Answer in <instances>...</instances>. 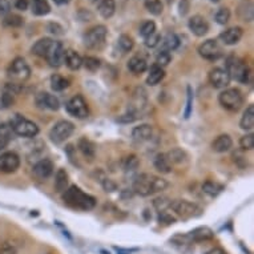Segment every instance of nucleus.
<instances>
[{
	"label": "nucleus",
	"mask_w": 254,
	"mask_h": 254,
	"mask_svg": "<svg viewBox=\"0 0 254 254\" xmlns=\"http://www.w3.org/2000/svg\"><path fill=\"white\" fill-rule=\"evenodd\" d=\"M31 8L36 16H45L51 12V5H49L48 0H32Z\"/></svg>",
	"instance_id": "obj_30"
},
{
	"label": "nucleus",
	"mask_w": 254,
	"mask_h": 254,
	"mask_svg": "<svg viewBox=\"0 0 254 254\" xmlns=\"http://www.w3.org/2000/svg\"><path fill=\"white\" fill-rule=\"evenodd\" d=\"M205 254H226L225 253V250L222 248H213V249L208 250Z\"/></svg>",
	"instance_id": "obj_55"
},
{
	"label": "nucleus",
	"mask_w": 254,
	"mask_h": 254,
	"mask_svg": "<svg viewBox=\"0 0 254 254\" xmlns=\"http://www.w3.org/2000/svg\"><path fill=\"white\" fill-rule=\"evenodd\" d=\"M92 1H93V3H96V1H97V0H92Z\"/></svg>",
	"instance_id": "obj_58"
},
{
	"label": "nucleus",
	"mask_w": 254,
	"mask_h": 254,
	"mask_svg": "<svg viewBox=\"0 0 254 254\" xmlns=\"http://www.w3.org/2000/svg\"><path fill=\"white\" fill-rule=\"evenodd\" d=\"M35 101L39 108H44V109L57 110L60 108L59 99L55 95H51L48 92H40L39 95H36Z\"/></svg>",
	"instance_id": "obj_16"
},
{
	"label": "nucleus",
	"mask_w": 254,
	"mask_h": 254,
	"mask_svg": "<svg viewBox=\"0 0 254 254\" xmlns=\"http://www.w3.org/2000/svg\"><path fill=\"white\" fill-rule=\"evenodd\" d=\"M164 77H165V71H164V68L158 66H153L150 68V71H149L148 77H146V84L150 85V87H154L158 83H161Z\"/></svg>",
	"instance_id": "obj_27"
},
{
	"label": "nucleus",
	"mask_w": 254,
	"mask_h": 254,
	"mask_svg": "<svg viewBox=\"0 0 254 254\" xmlns=\"http://www.w3.org/2000/svg\"><path fill=\"white\" fill-rule=\"evenodd\" d=\"M145 8L148 9V12H150L154 16L161 15L164 11V4L161 0H145Z\"/></svg>",
	"instance_id": "obj_38"
},
{
	"label": "nucleus",
	"mask_w": 254,
	"mask_h": 254,
	"mask_svg": "<svg viewBox=\"0 0 254 254\" xmlns=\"http://www.w3.org/2000/svg\"><path fill=\"white\" fill-rule=\"evenodd\" d=\"M133 45H135V41H133V39H132L129 35H121L118 37V47H120V49H121L123 52H129V51H132Z\"/></svg>",
	"instance_id": "obj_40"
},
{
	"label": "nucleus",
	"mask_w": 254,
	"mask_h": 254,
	"mask_svg": "<svg viewBox=\"0 0 254 254\" xmlns=\"http://www.w3.org/2000/svg\"><path fill=\"white\" fill-rule=\"evenodd\" d=\"M186 237L193 242H201L212 240L215 237V233L208 226H200V228H196L194 230H192Z\"/></svg>",
	"instance_id": "obj_19"
},
{
	"label": "nucleus",
	"mask_w": 254,
	"mask_h": 254,
	"mask_svg": "<svg viewBox=\"0 0 254 254\" xmlns=\"http://www.w3.org/2000/svg\"><path fill=\"white\" fill-rule=\"evenodd\" d=\"M12 129L9 127V124H0V149L5 148L8 143L12 139Z\"/></svg>",
	"instance_id": "obj_35"
},
{
	"label": "nucleus",
	"mask_w": 254,
	"mask_h": 254,
	"mask_svg": "<svg viewBox=\"0 0 254 254\" xmlns=\"http://www.w3.org/2000/svg\"><path fill=\"white\" fill-rule=\"evenodd\" d=\"M168 185H169L168 181L162 177L149 175V173H143L133 182V192L139 196H143V197H148L150 194L165 190Z\"/></svg>",
	"instance_id": "obj_1"
},
{
	"label": "nucleus",
	"mask_w": 254,
	"mask_h": 254,
	"mask_svg": "<svg viewBox=\"0 0 254 254\" xmlns=\"http://www.w3.org/2000/svg\"><path fill=\"white\" fill-rule=\"evenodd\" d=\"M34 173L40 180H47L53 173V162L49 158H43L34 165Z\"/></svg>",
	"instance_id": "obj_18"
},
{
	"label": "nucleus",
	"mask_w": 254,
	"mask_h": 254,
	"mask_svg": "<svg viewBox=\"0 0 254 254\" xmlns=\"http://www.w3.org/2000/svg\"><path fill=\"white\" fill-rule=\"evenodd\" d=\"M96 5L99 13L104 19H110L114 15V9H116L114 0H97Z\"/></svg>",
	"instance_id": "obj_24"
},
{
	"label": "nucleus",
	"mask_w": 254,
	"mask_h": 254,
	"mask_svg": "<svg viewBox=\"0 0 254 254\" xmlns=\"http://www.w3.org/2000/svg\"><path fill=\"white\" fill-rule=\"evenodd\" d=\"M202 190L209 194L212 197L217 196L221 190H222V185L217 184V182H213V181H206L205 184L202 185Z\"/></svg>",
	"instance_id": "obj_39"
},
{
	"label": "nucleus",
	"mask_w": 254,
	"mask_h": 254,
	"mask_svg": "<svg viewBox=\"0 0 254 254\" xmlns=\"http://www.w3.org/2000/svg\"><path fill=\"white\" fill-rule=\"evenodd\" d=\"M160 41H161V36H160V34H157V32H154V34H152V35L148 36V37H145V45H146L148 48H154V47H157L158 44H160Z\"/></svg>",
	"instance_id": "obj_48"
},
{
	"label": "nucleus",
	"mask_w": 254,
	"mask_h": 254,
	"mask_svg": "<svg viewBox=\"0 0 254 254\" xmlns=\"http://www.w3.org/2000/svg\"><path fill=\"white\" fill-rule=\"evenodd\" d=\"M165 156L171 165H181L188 160V154L181 148H173L168 153H165Z\"/></svg>",
	"instance_id": "obj_25"
},
{
	"label": "nucleus",
	"mask_w": 254,
	"mask_h": 254,
	"mask_svg": "<svg viewBox=\"0 0 254 254\" xmlns=\"http://www.w3.org/2000/svg\"><path fill=\"white\" fill-rule=\"evenodd\" d=\"M169 209H172L176 215L184 219L192 218V217H196V216L200 215V208L196 204L186 201V200H175V201H171Z\"/></svg>",
	"instance_id": "obj_9"
},
{
	"label": "nucleus",
	"mask_w": 254,
	"mask_h": 254,
	"mask_svg": "<svg viewBox=\"0 0 254 254\" xmlns=\"http://www.w3.org/2000/svg\"><path fill=\"white\" fill-rule=\"evenodd\" d=\"M9 127L15 135L20 137H35L39 133V127L31 120L23 117L22 114H15L9 123Z\"/></svg>",
	"instance_id": "obj_4"
},
{
	"label": "nucleus",
	"mask_w": 254,
	"mask_h": 254,
	"mask_svg": "<svg viewBox=\"0 0 254 254\" xmlns=\"http://www.w3.org/2000/svg\"><path fill=\"white\" fill-rule=\"evenodd\" d=\"M230 77H229L228 72L223 68H218L216 67L209 72V83L212 84V87L217 88V89H225L229 87L230 84Z\"/></svg>",
	"instance_id": "obj_13"
},
{
	"label": "nucleus",
	"mask_w": 254,
	"mask_h": 254,
	"mask_svg": "<svg viewBox=\"0 0 254 254\" xmlns=\"http://www.w3.org/2000/svg\"><path fill=\"white\" fill-rule=\"evenodd\" d=\"M216 22L221 24V26H225V24H228V22L230 20V9L226 8V7H223V8H219L216 13Z\"/></svg>",
	"instance_id": "obj_42"
},
{
	"label": "nucleus",
	"mask_w": 254,
	"mask_h": 254,
	"mask_svg": "<svg viewBox=\"0 0 254 254\" xmlns=\"http://www.w3.org/2000/svg\"><path fill=\"white\" fill-rule=\"evenodd\" d=\"M154 32H156V23L152 22V20H146V22H144L141 24L140 35L143 36L144 39L152 35V34H154Z\"/></svg>",
	"instance_id": "obj_43"
},
{
	"label": "nucleus",
	"mask_w": 254,
	"mask_h": 254,
	"mask_svg": "<svg viewBox=\"0 0 254 254\" xmlns=\"http://www.w3.org/2000/svg\"><path fill=\"white\" fill-rule=\"evenodd\" d=\"M55 40L49 39V37H43V39H39L34 45H32V53L36 55V56L43 57L45 59L47 53L49 52V49L52 47V44Z\"/></svg>",
	"instance_id": "obj_21"
},
{
	"label": "nucleus",
	"mask_w": 254,
	"mask_h": 254,
	"mask_svg": "<svg viewBox=\"0 0 254 254\" xmlns=\"http://www.w3.org/2000/svg\"><path fill=\"white\" fill-rule=\"evenodd\" d=\"M20 167V157L15 152H3L0 154V172L13 173Z\"/></svg>",
	"instance_id": "obj_12"
},
{
	"label": "nucleus",
	"mask_w": 254,
	"mask_h": 254,
	"mask_svg": "<svg viewBox=\"0 0 254 254\" xmlns=\"http://www.w3.org/2000/svg\"><path fill=\"white\" fill-rule=\"evenodd\" d=\"M152 136H153V128L149 124H141L139 127L133 128V131H132V137L140 143L150 140Z\"/></svg>",
	"instance_id": "obj_20"
},
{
	"label": "nucleus",
	"mask_w": 254,
	"mask_h": 254,
	"mask_svg": "<svg viewBox=\"0 0 254 254\" xmlns=\"http://www.w3.org/2000/svg\"><path fill=\"white\" fill-rule=\"evenodd\" d=\"M171 53L165 52V51H160V53H158L157 56V60H156V66L164 68V67H167L168 64L171 63Z\"/></svg>",
	"instance_id": "obj_47"
},
{
	"label": "nucleus",
	"mask_w": 254,
	"mask_h": 254,
	"mask_svg": "<svg viewBox=\"0 0 254 254\" xmlns=\"http://www.w3.org/2000/svg\"><path fill=\"white\" fill-rule=\"evenodd\" d=\"M226 72H228L229 77L233 80H236L238 83L249 84L250 79H252V71L249 70V67L244 60H241L240 57L229 56L226 59Z\"/></svg>",
	"instance_id": "obj_3"
},
{
	"label": "nucleus",
	"mask_w": 254,
	"mask_h": 254,
	"mask_svg": "<svg viewBox=\"0 0 254 254\" xmlns=\"http://www.w3.org/2000/svg\"><path fill=\"white\" fill-rule=\"evenodd\" d=\"M68 85H70V81L66 77H63L60 74H52V77H51V88L55 92L64 91L66 88H68Z\"/></svg>",
	"instance_id": "obj_36"
},
{
	"label": "nucleus",
	"mask_w": 254,
	"mask_h": 254,
	"mask_svg": "<svg viewBox=\"0 0 254 254\" xmlns=\"http://www.w3.org/2000/svg\"><path fill=\"white\" fill-rule=\"evenodd\" d=\"M70 177L66 169H59L55 175V189L57 193H64L68 189Z\"/></svg>",
	"instance_id": "obj_28"
},
{
	"label": "nucleus",
	"mask_w": 254,
	"mask_h": 254,
	"mask_svg": "<svg viewBox=\"0 0 254 254\" xmlns=\"http://www.w3.org/2000/svg\"><path fill=\"white\" fill-rule=\"evenodd\" d=\"M242 35H244V30L241 27H230L221 32L218 37L225 45H234L242 39Z\"/></svg>",
	"instance_id": "obj_17"
},
{
	"label": "nucleus",
	"mask_w": 254,
	"mask_h": 254,
	"mask_svg": "<svg viewBox=\"0 0 254 254\" xmlns=\"http://www.w3.org/2000/svg\"><path fill=\"white\" fill-rule=\"evenodd\" d=\"M101 185H103V188H104L106 192H114V190L117 189L116 182H113V181L109 180V179H104V180H101Z\"/></svg>",
	"instance_id": "obj_49"
},
{
	"label": "nucleus",
	"mask_w": 254,
	"mask_h": 254,
	"mask_svg": "<svg viewBox=\"0 0 254 254\" xmlns=\"http://www.w3.org/2000/svg\"><path fill=\"white\" fill-rule=\"evenodd\" d=\"M108 30L106 26H95L91 30H88L84 35V44L91 49H100L106 44Z\"/></svg>",
	"instance_id": "obj_7"
},
{
	"label": "nucleus",
	"mask_w": 254,
	"mask_h": 254,
	"mask_svg": "<svg viewBox=\"0 0 254 254\" xmlns=\"http://www.w3.org/2000/svg\"><path fill=\"white\" fill-rule=\"evenodd\" d=\"M64 52L66 51L63 48V44L60 41H53L52 47L45 56V60L53 68H59L64 63Z\"/></svg>",
	"instance_id": "obj_14"
},
{
	"label": "nucleus",
	"mask_w": 254,
	"mask_h": 254,
	"mask_svg": "<svg viewBox=\"0 0 254 254\" xmlns=\"http://www.w3.org/2000/svg\"><path fill=\"white\" fill-rule=\"evenodd\" d=\"M74 132V125L71 121L67 120H60L57 121L52 127L51 132H49V137L55 144H62L64 141H67L72 136V133Z\"/></svg>",
	"instance_id": "obj_8"
},
{
	"label": "nucleus",
	"mask_w": 254,
	"mask_h": 254,
	"mask_svg": "<svg viewBox=\"0 0 254 254\" xmlns=\"http://www.w3.org/2000/svg\"><path fill=\"white\" fill-rule=\"evenodd\" d=\"M232 146L233 140L229 135H219V136L216 137V140L212 143V149H213L215 152H217V153L228 152Z\"/></svg>",
	"instance_id": "obj_23"
},
{
	"label": "nucleus",
	"mask_w": 254,
	"mask_h": 254,
	"mask_svg": "<svg viewBox=\"0 0 254 254\" xmlns=\"http://www.w3.org/2000/svg\"><path fill=\"white\" fill-rule=\"evenodd\" d=\"M160 43L162 45L161 51L171 52V51H175L180 45V39H179V36L176 35V34H168Z\"/></svg>",
	"instance_id": "obj_32"
},
{
	"label": "nucleus",
	"mask_w": 254,
	"mask_h": 254,
	"mask_svg": "<svg viewBox=\"0 0 254 254\" xmlns=\"http://www.w3.org/2000/svg\"><path fill=\"white\" fill-rule=\"evenodd\" d=\"M211 1H213V3H218L219 0H211Z\"/></svg>",
	"instance_id": "obj_57"
},
{
	"label": "nucleus",
	"mask_w": 254,
	"mask_h": 254,
	"mask_svg": "<svg viewBox=\"0 0 254 254\" xmlns=\"http://www.w3.org/2000/svg\"><path fill=\"white\" fill-rule=\"evenodd\" d=\"M188 27L193 35L198 36V37H202L209 32V23L206 22V19L201 15H194L189 19Z\"/></svg>",
	"instance_id": "obj_15"
},
{
	"label": "nucleus",
	"mask_w": 254,
	"mask_h": 254,
	"mask_svg": "<svg viewBox=\"0 0 254 254\" xmlns=\"http://www.w3.org/2000/svg\"><path fill=\"white\" fill-rule=\"evenodd\" d=\"M3 24L9 28H19L24 24V19L16 13H7L3 19Z\"/></svg>",
	"instance_id": "obj_37"
},
{
	"label": "nucleus",
	"mask_w": 254,
	"mask_h": 254,
	"mask_svg": "<svg viewBox=\"0 0 254 254\" xmlns=\"http://www.w3.org/2000/svg\"><path fill=\"white\" fill-rule=\"evenodd\" d=\"M7 73H8L11 83L19 84L20 85V84L24 83L31 76V68H30V66L27 64V62L23 57H16L11 63Z\"/></svg>",
	"instance_id": "obj_6"
},
{
	"label": "nucleus",
	"mask_w": 254,
	"mask_h": 254,
	"mask_svg": "<svg viewBox=\"0 0 254 254\" xmlns=\"http://www.w3.org/2000/svg\"><path fill=\"white\" fill-rule=\"evenodd\" d=\"M83 64L85 66L88 71L91 72H96L99 68H100V60L97 57L93 56H87L85 59H83Z\"/></svg>",
	"instance_id": "obj_44"
},
{
	"label": "nucleus",
	"mask_w": 254,
	"mask_h": 254,
	"mask_svg": "<svg viewBox=\"0 0 254 254\" xmlns=\"http://www.w3.org/2000/svg\"><path fill=\"white\" fill-rule=\"evenodd\" d=\"M238 16L244 22H252L253 20V4L252 1H244L238 5Z\"/></svg>",
	"instance_id": "obj_34"
},
{
	"label": "nucleus",
	"mask_w": 254,
	"mask_h": 254,
	"mask_svg": "<svg viewBox=\"0 0 254 254\" xmlns=\"http://www.w3.org/2000/svg\"><path fill=\"white\" fill-rule=\"evenodd\" d=\"M67 112L76 118H85L89 114V108H88L87 101L84 100L83 96L76 95L67 103Z\"/></svg>",
	"instance_id": "obj_11"
},
{
	"label": "nucleus",
	"mask_w": 254,
	"mask_h": 254,
	"mask_svg": "<svg viewBox=\"0 0 254 254\" xmlns=\"http://www.w3.org/2000/svg\"><path fill=\"white\" fill-rule=\"evenodd\" d=\"M16 248L12 245H9V244H5L0 248V254H16Z\"/></svg>",
	"instance_id": "obj_53"
},
{
	"label": "nucleus",
	"mask_w": 254,
	"mask_h": 254,
	"mask_svg": "<svg viewBox=\"0 0 254 254\" xmlns=\"http://www.w3.org/2000/svg\"><path fill=\"white\" fill-rule=\"evenodd\" d=\"M153 165L154 168H156L158 172H161V173H171L172 171V165L169 164V161H168L165 153H158L157 156L154 157Z\"/></svg>",
	"instance_id": "obj_33"
},
{
	"label": "nucleus",
	"mask_w": 254,
	"mask_h": 254,
	"mask_svg": "<svg viewBox=\"0 0 254 254\" xmlns=\"http://www.w3.org/2000/svg\"><path fill=\"white\" fill-rule=\"evenodd\" d=\"M240 146L242 150H252L254 148V135L253 133H248L245 136L240 139Z\"/></svg>",
	"instance_id": "obj_45"
},
{
	"label": "nucleus",
	"mask_w": 254,
	"mask_h": 254,
	"mask_svg": "<svg viewBox=\"0 0 254 254\" xmlns=\"http://www.w3.org/2000/svg\"><path fill=\"white\" fill-rule=\"evenodd\" d=\"M77 146H79L80 152L83 153L84 157H87L88 160H92L95 157V153H96V148H95V144L92 141H89L88 139L83 137L80 139L79 143H77Z\"/></svg>",
	"instance_id": "obj_29"
},
{
	"label": "nucleus",
	"mask_w": 254,
	"mask_h": 254,
	"mask_svg": "<svg viewBox=\"0 0 254 254\" xmlns=\"http://www.w3.org/2000/svg\"><path fill=\"white\" fill-rule=\"evenodd\" d=\"M53 1H55L56 4H60V5L68 4V3H70V0H53Z\"/></svg>",
	"instance_id": "obj_56"
},
{
	"label": "nucleus",
	"mask_w": 254,
	"mask_h": 254,
	"mask_svg": "<svg viewBox=\"0 0 254 254\" xmlns=\"http://www.w3.org/2000/svg\"><path fill=\"white\" fill-rule=\"evenodd\" d=\"M240 127L245 131H252L254 127V107L249 106L245 109L242 114L241 121H240Z\"/></svg>",
	"instance_id": "obj_31"
},
{
	"label": "nucleus",
	"mask_w": 254,
	"mask_h": 254,
	"mask_svg": "<svg viewBox=\"0 0 254 254\" xmlns=\"http://www.w3.org/2000/svg\"><path fill=\"white\" fill-rule=\"evenodd\" d=\"M13 5L15 8L19 9V11H26L30 5V0H15L13 1Z\"/></svg>",
	"instance_id": "obj_52"
},
{
	"label": "nucleus",
	"mask_w": 254,
	"mask_h": 254,
	"mask_svg": "<svg viewBox=\"0 0 254 254\" xmlns=\"http://www.w3.org/2000/svg\"><path fill=\"white\" fill-rule=\"evenodd\" d=\"M179 9H180V15L185 16L189 11V1L188 0H181L180 5H179Z\"/></svg>",
	"instance_id": "obj_54"
},
{
	"label": "nucleus",
	"mask_w": 254,
	"mask_h": 254,
	"mask_svg": "<svg viewBox=\"0 0 254 254\" xmlns=\"http://www.w3.org/2000/svg\"><path fill=\"white\" fill-rule=\"evenodd\" d=\"M198 53H200V56L204 57L205 60L215 62V60H218L219 57L222 56L223 51L222 47L219 45V43L217 40L208 39L198 47Z\"/></svg>",
	"instance_id": "obj_10"
},
{
	"label": "nucleus",
	"mask_w": 254,
	"mask_h": 254,
	"mask_svg": "<svg viewBox=\"0 0 254 254\" xmlns=\"http://www.w3.org/2000/svg\"><path fill=\"white\" fill-rule=\"evenodd\" d=\"M47 28H48V32H51L53 35H63L64 34L63 27L60 24H57V23H49Z\"/></svg>",
	"instance_id": "obj_50"
},
{
	"label": "nucleus",
	"mask_w": 254,
	"mask_h": 254,
	"mask_svg": "<svg viewBox=\"0 0 254 254\" xmlns=\"http://www.w3.org/2000/svg\"><path fill=\"white\" fill-rule=\"evenodd\" d=\"M139 165H140V161L135 154H131L124 160V171L125 172H135L139 168Z\"/></svg>",
	"instance_id": "obj_41"
},
{
	"label": "nucleus",
	"mask_w": 254,
	"mask_h": 254,
	"mask_svg": "<svg viewBox=\"0 0 254 254\" xmlns=\"http://www.w3.org/2000/svg\"><path fill=\"white\" fill-rule=\"evenodd\" d=\"M63 200L72 208L81 209V211H91L96 205V198L84 193L81 189L74 186V185L70 186L64 192Z\"/></svg>",
	"instance_id": "obj_2"
},
{
	"label": "nucleus",
	"mask_w": 254,
	"mask_h": 254,
	"mask_svg": "<svg viewBox=\"0 0 254 254\" xmlns=\"http://www.w3.org/2000/svg\"><path fill=\"white\" fill-rule=\"evenodd\" d=\"M192 103H193V93L192 88L188 87V101H186V110H185V118H189L192 113Z\"/></svg>",
	"instance_id": "obj_51"
},
{
	"label": "nucleus",
	"mask_w": 254,
	"mask_h": 254,
	"mask_svg": "<svg viewBox=\"0 0 254 254\" xmlns=\"http://www.w3.org/2000/svg\"><path fill=\"white\" fill-rule=\"evenodd\" d=\"M153 205L154 208L157 209L160 213L162 212H167L169 209V206H171V201L168 200L167 197H160V198H156L153 201Z\"/></svg>",
	"instance_id": "obj_46"
},
{
	"label": "nucleus",
	"mask_w": 254,
	"mask_h": 254,
	"mask_svg": "<svg viewBox=\"0 0 254 254\" xmlns=\"http://www.w3.org/2000/svg\"><path fill=\"white\" fill-rule=\"evenodd\" d=\"M128 68L131 71L132 73L135 74H141L144 73L146 68H148V64H146V60L143 59L140 56H133L129 59L128 62Z\"/></svg>",
	"instance_id": "obj_26"
},
{
	"label": "nucleus",
	"mask_w": 254,
	"mask_h": 254,
	"mask_svg": "<svg viewBox=\"0 0 254 254\" xmlns=\"http://www.w3.org/2000/svg\"><path fill=\"white\" fill-rule=\"evenodd\" d=\"M219 104L225 109L230 112H237L244 104V96L240 89L237 88H225L218 96Z\"/></svg>",
	"instance_id": "obj_5"
},
{
	"label": "nucleus",
	"mask_w": 254,
	"mask_h": 254,
	"mask_svg": "<svg viewBox=\"0 0 254 254\" xmlns=\"http://www.w3.org/2000/svg\"><path fill=\"white\" fill-rule=\"evenodd\" d=\"M64 63L71 71H77L83 66V57L74 49H67L64 52Z\"/></svg>",
	"instance_id": "obj_22"
}]
</instances>
